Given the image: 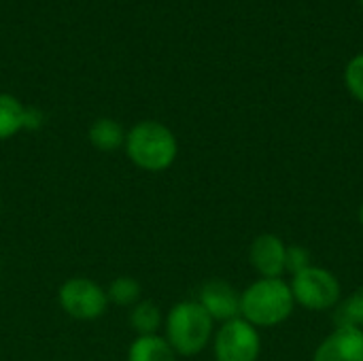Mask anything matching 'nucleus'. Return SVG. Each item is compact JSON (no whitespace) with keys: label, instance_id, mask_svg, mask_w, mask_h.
I'll list each match as a JSON object with an SVG mask.
<instances>
[{"label":"nucleus","instance_id":"f257e3e1","mask_svg":"<svg viewBox=\"0 0 363 361\" xmlns=\"http://www.w3.org/2000/svg\"><path fill=\"white\" fill-rule=\"evenodd\" d=\"M296 311V300L285 279H257L240 291V317L257 330L283 326Z\"/></svg>","mask_w":363,"mask_h":361},{"label":"nucleus","instance_id":"f03ea898","mask_svg":"<svg viewBox=\"0 0 363 361\" xmlns=\"http://www.w3.org/2000/svg\"><path fill=\"white\" fill-rule=\"evenodd\" d=\"M162 330L179 357H194L213 343L217 328L198 300H181L164 315Z\"/></svg>","mask_w":363,"mask_h":361},{"label":"nucleus","instance_id":"7ed1b4c3","mask_svg":"<svg viewBox=\"0 0 363 361\" xmlns=\"http://www.w3.org/2000/svg\"><path fill=\"white\" fill-rule=\"evenodd\" d=\"M123 149L136 168L145 172H164L179 155V140L162 121L145 119L125 132Z\"/></svg>","mask_w":363,"mask_h":361},{"label":"nucleus","instance_id":"20e7f679","mask_svg":"<svg viewBox=\"0 0 363 361\" xmlns=\"http://www.w3.org/2000/svg\"><path fill=\"white\" fill-rule=\"evenodd\" d=\"M289 287L296 306L311 313H328L342 302V285L338 277L323 266L313 264L311 268L291 274Z\"/></svg>","mask_w":363,"mask_h":361},{"label":"nucleus","instance_id":"39448f33","mask_svg":"<svg viewBox=\"0 0 363 361\" xmlns=\"http://www.w3.org/2000/svg\"><path fill=\"white\" fill-rule=\"evenodd\" d=\"M57 302L60 309L77 321H96L108 309L106 287L85 277L64 281L57 289Z\"/></svg>","mask_w":363,"mask_h":361},{"label":"nucleus","instance_id":"423d86ee","mask_svg":"<svg viewBox=\"0 0 363 361\" xmlns=\"http://www.w3.org/2000/svg\"><path fill=\"white\" fill-rule=\"evenodd\" d=\"M211 345L215 361H257L262 355L259 330L242 317L221 323Z\"/></svg>","mask_w":363,"mask_h":361},{"label":"nucleus","instance_id":"0eeeda50","mask_svg":"<svg viewBox=\"0 0 363 361\" xmlns=\"http://www.w3.org/2000/svg\"><path fill=\"white\" fill-rule=\"evenodd\" d=\"M287 247L289 245L272 232L253 238L249 245V264L259 279H283L287 272Z\"/></svg>","mask_w":363,"mask_h":361},{"label":"nucleus","instance_id":"6e6552de","mask_svg":"<svg viewBox=\"0 0 363 361\" xmlns=\"http://www.w3.org/2000/svg\"><path fill=\"white\" fill-rule=\"evenodd\" d=\"M196 300L208 313V317L219 326L240 317V291L223 279L206 281L200 287Z\"/></svg>","mask_w":363,"mask_h":361},{"label":"nucleus","instance_id":"1a4fd4ad","mask_svg":"<svg viewBox=\"0 0 363 361\" xmlns=\"http://www.w3.org/2000/svg\"><path fill=\"white\" fill-rule=\"evenodd\" d=\"M313 361H363V330L336 326L317 345Z\"/></svg>","mask_w":363,"mask_h":361},{"label":"nucleus","instance_id":"9d476101","mask_svg":"<svg viewBox=\"0 0 363 361\" xmlns=\"http://www.w3.org/2000/svg\"><path fill=\"white\" fill-rule=\"evenodd\" d=\"M128 361H179L168 340L162 334L136 336L128 349Z\"/></svg>","mask_w":363,"mask_h":361},{"label":"nucleus","instance_id":"9b49d317","mask_svg":"<svg viewBox=\"0 0 363 361\" xmlns=\"http://www.w3.org/2000/svg\"><path fill=\"white\" fill-rule=\"evenodd\" d=\"M89 143L94 149L102 151V153H113L117 149L123 147L125 143V130L119 121L111 119V117H98L91 126H89Z\"/></svg>","mask_w":363,"mask_h":361},{"label":"nucleus","instance_id":"f8f14e48","mask_svg":"<svg viewBox=\"0 0 363 361\" xmlns=\"http://www.w3.org/2000/svg\"><path fill=\"white\" fill-rule=\"evenodd\" d=\"M128 319L136 336H153V334H160V330L164 328V315L160 306L149 300H140L138 304H134L130 309Z\"/></svg>","mask_w":363,"mask_h":361},{"label":"nucleus","instance_id":"ddd939ff","mask_svg":"<svg viewBox=\"0 0 363 361\" xmlns=\"http://www.w3.org/2000/svg\"><path fill=\"white\" fill-rule=\"evenodd\" d=\"M23 113L26 104L11 94H0V140H9L23 130Z\"/></svg>","mask_w":363,"mask_h":361},{"label":"nucleus","instance_id":"4468645a","mask_svg":"<svg viewBox=\"0 0 363 361\" xmlns=\"http://www.w3.org/2000/svg\"><path fill=\"white\" fill-rule=\"evenodd\" d=\"M143 296V287L136 279L132 277H117L111 281V285L106 287V298L108 304L115 306H123V309H132L134 304L140 302Z\"/></svg>","mask_w":363,"mask_h":361},{"label":"nucleus","instance_id":"2eb2a0df","mask_svg":"<svg viewBox=\"0 0 363 361\" xmlns=\"http://www.w3.org/2000/svg\"><path fill=\"white\" fill-rule=\"evenodd\" d=\"M336 309H338V313H336L338 326H353V328H362L363 330V287L355 289Z\"/></svg>","mask_w":363,"mask_h":361},{"label":"nucleus","instance_id":"dca6fc26","mask_svg":"<svg viewBox=\"0 0 363 361\" xmlns=\"http://www.w3.org/2000/svg\"><path fill=\"white\" fill-rule=\"evenodd\" d=\"M345 85L349 94L363 102V53H357L345 68Z\"/></svg>","mask_w":363,"mask_h":361},{"label":"nucleus","instance_id":"f3484780","mask_svg":"<svg viewBox=\"0 0 363 361\" xmlns=\"http://www.w3.org/2000/svg\"><path fill=\"white\" fill-rule=\"evenodd\" d=\"M313 266V257L311 251L302 245H289L287 247V272L289 274H298L306 268Z\"/></svg>","mask_w":363,"mask_h":361},{"label":"nucleus","instance_id":"a211bd4d","mask_svg":"<svg viewBox=\"0 0 363 361\" xmlns=\"http://www.w3.org/2000/svg\"><path fill=\"white\" fill-rule=\"evenodd\" d=\"M43 126V113L38 109L26 106L23 113V130H38Z\"/></svg>","mask_w":363,"mask_h":361},{"label":"nucleus","instance_id":"6ab92c4d","mask_svg":"<svg viewBox=\"0 0 363 361\" xmlns=\"http://www.w3.org/2000/svg\"><path fill=\"white\" fill-rule=\"evenodd\" d=\"M357 219H359V226L363 228V202L362 206H359V213H357Z\"/></svg>","mask_w":363,"mask_h":361},{"label":"nucleus","instance_id":"aec40b11","mask_svg":"<svg viewBox=\"0 0 363 361\" xmlns=\"http://www.w3.org/2000/svg\"><path fill=\"white\" fill-rule=\"evenodd\" d=\"M359 2H362V9H363V0H359Z\"/></svg>","mask_w":363,"mask_h":361}]
</instances>
